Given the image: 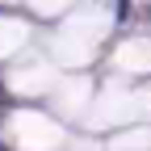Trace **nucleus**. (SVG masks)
I'll return each instance as SVG.
<instances>
[{
    "mask_svg": "<svg viewBox=\"0 0 151 151\" xmlns=\"http://www.w3.org/2000/svg\"><path fill=\"white\" fill-rule=\"evenodd\" d=\"M0 151H9V143H0Z\"/></svg>",
    "mask_w": 151,
    "mask_h": 151,
    "instance_id": "1",
    "label": "nucleus"
}]
</instances>
